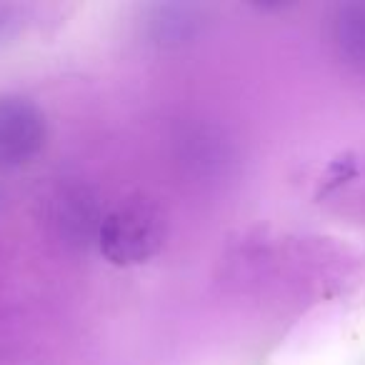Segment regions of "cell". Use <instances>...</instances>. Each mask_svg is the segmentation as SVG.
<instances>
[{
    "label": "cell",
    "mask_w": 365,
    "mask_h": 365,
    "mask_svg": "<svg viewBox=\"0 0 365 365\" xmlns=\"http://www.w3.org/2000/svg\"><path fill=\"white\" fill-rule=\"evenodd\" d=\"M168 220L150 198H130L108 213L101 223V250L115 265H138L150 260L165 245Z\"/></svg>",
    "instance_id": "cell-1"
},
{
    "label": "cell",
    "mask_w": 365,
    "mask_h": 365,
    "mask_svg": "<svg viewBox=\"0 0 365 365\" xmlns=\"http://www.w3.org/2000/svg\"><path fill=\"white\" fill-rule=\"evenodd\" d=\"M46 143V118L28 98H0V168H16Z\"/></svg>",
    "instance_id": "cell-2"
},
{
    "label": "cell",
    "mask_w": 365,
    "mask_h": 365,
    "mask_svg": "<svg viewBox=\"0 0 365 365\" xmlns=\"http://www.w3.org/2000/svg\"><path fill=\"white\" fill-rule=\"evenodd\" d=\"M340 28H345V33L340 36L343 38L340 43H343L358 61L360 58L365 61V8H353V16L345 18V21L340 23Z\"/></svg>",
    "instance_id": "cell-3"
}]
</instances>
